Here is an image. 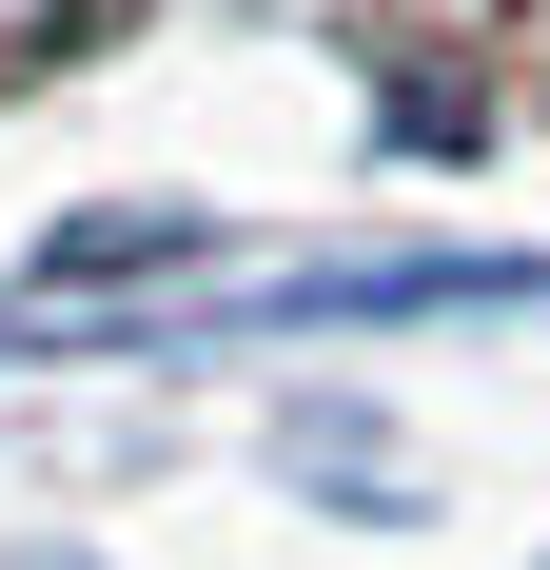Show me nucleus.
I'll list each match as a JSON object with an SVG mask.
<instances>
[{"mask_svg":"<svg viewBox=\"0 0 550 570\" xmlns=\"http://www.w3.org/2000/svg\"><path fill=\"white\" fill-rule=\"evenodd\" d=\"M59 40H79V0H0V79H40Z\"/></svg>","mask_w":550,"mask_h":570,"instance_id":"nucleus-1","label":"nucleus"}]
</instances>
